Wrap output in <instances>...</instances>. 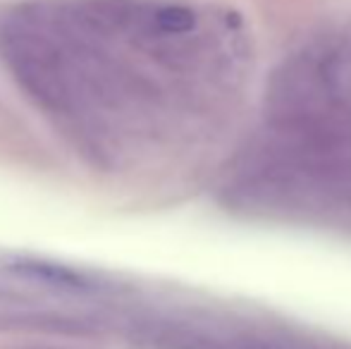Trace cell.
<instances>
[{"mask_svg":"<svg viewBox=\"0 0 351 349\" xmlns=\"http://www.w3.org/2000/svg\"><path fill=\"white\" fill-rule=\"evenodd\" d=\"M151 22L160 34H189L196 27V12L184 5H162L153 10Z\"/></svg>","mask_w":351,"mask_h":349,"instance_id":"cell-4","label":"cell"},{"mask_svg":"<svg viewBox=\"0 0 351 349\" xmlns=\"http://www.w3.org/2000/svg\"><path fill=\"white\" fill-rule=\"evenodd\" d=\"M10 270L48 285V287L62 289V292H91V289H96V282L88 275L79 273L70 265L38 261V258H17L14 263H10Z\"/></svg>","mask_w":351,"mask_h":349,"instance_id":"cell-3","label":"cell"},{"mask_svg":"<svg viewBox=\"0 0 351 349\" xmlns=\"http://www.w3.org/2000/svg\"><path fill=\"white\" fill-rule=\"evenodd\" d=\"M141 347L148 349H311L289 340L251 335L225 326L191 321H151L134 330Z\"/></svg>","mask_w":351,"mask_h":349,"instance_id":"cell-2","label":"cell"},{"mask_svg":"<svg viewBox=\"0 0 351 349\" xmlns=\"http://www.w3.org/2000/svg\"><path fill=\"white\" fill-rule=\"evenodd\" d=\"M0 58L43 108L51 112L74 115L82 108L84 84L106 82V70L82 65L79 48H67L56 34L36 22H10L0 27Z\"/></svg>","mask_w":351,"mask_h":349,"instance_id":"cell-1","label":"cell"}]
</instances>
